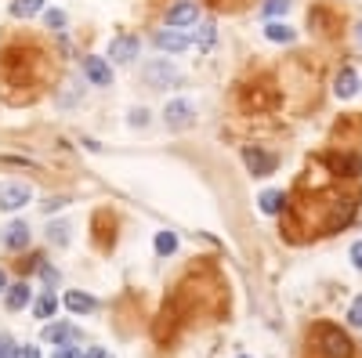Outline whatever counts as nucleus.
<instances>
[{
	"label": "nucleus",
	"mask_w": 362,
	"mask_h": 358,
	"mask_svg": "<svg viewBox=\"0 0 362 358\" xmlns=\"http://www.w3.org/2000/svg\"><path fill=\"white\" fill-rule=\"evenodd\" d=\"M141 76H145V83L153 87V91H167V87L181 83V73H177V66L170 62V58H153V62H145Z\"/></svg>",
	"instance_id": "nucleus-1"
},
{
	"label": "nucleus",
	"mask_w": 362,
	"mask_h": 358,
	"mask_svg": "<svg viewBox=\"0 0 362 358\" xmlns=\"http://www.w3.org/2000/svg\"><path fill=\"white\" fill-rule=\"evenodd\" d=\"M315 340L322 344L319 351H322L326 358H351V340L337 330V326H329V322L315 326Z\"/></svg>",
	"instance_id": "nucleus-2"
},
{
	"label": "nucleus",
	"mask_w": 362,
	"mask_h": 358,
	"mask_svg": "<svg viewBox=\"0 0 362 358\" xmlns=\"http://www.w3.org/2000/svg\"><path fill=\"white\" fill-rule=\"evenodd\" d=\"M163 124H167L170 131H189V127L196 124V105H192L189 98L167 102V105H163Z\"/></svg>",
	"instance_id": "nucleus-3"
},
{
	"label": "nucleus",
	"mask_w": 362,
	"mask_h": 358,
	"mask_svg": "<svg viewBox=\"0 0 362 358\" xmlns=\"http://www.w3.org/2000/svg\"><path fill=\"white\" fill-rule=\"evenodd\" d=\"M29 203H33V185L29 181H4L0 185V210L15 214V210H22V206H29Z\"/></svg>",
	"instance_id": "nucleus-4"
},
{
	"label": "nucleus",
	"mask_w": 362,
	"mask_h": 358,
	"mask_svg": "<svg viewBox=\"0 0 362 358\" xmlns=\"http://www.w3.org/2000/svg\"><path fill=\"white\" fill-rule=\"evenodd\" d=\"M44 340L51 347H76L80 344V330L69 326V322H47L44 326Z\"/></svg>",
	"instance_id": "nucleus-5"
},
{
	"label": "nucleus",
	"mask_w": 362,
	"mask_h": 358,
	"mask_svg": "<svg viewBox=\"0 0 362 358\" xmlns=\"http://www.w3.org/2000/svg\"><path fill=\"white\" fill-rule=\"evenodd\" d=\"M80 69H83V76L95 83V87H109V83H112V69H109L105 58H98V54L80 58Z\"/></svg>",
	"instance_id": "nucleus-6"
},
{
	"label": "nucleus",
	"mask_w": 362,
	"mask_h": 358,
	"mask_svg": "<svg viewBox=\"0 0 362 358\" xmlns=\"http://www.w3.org/2000/svg\"><path fill=\"white\" fill-rule=\"evenodd\" d=\"M138 51H141V40L138 37H112L109 40V58H112V62H119V66L134 62Z\"/></svg>",
	"instance_id": "nucleus-7"
},
{
	"label": "nucleus",
	"mask_w": 362,
	"mask_h": 358,
	"mask_svg": "<svg viewBox=\"0 0 362 358\" xmlns=\"http://www.w3.org/2000/svg\"><path fill=\"white\" fill-rule=\"evenodd\" d=\"M243 163H247V170H250L254 177H268L272 170H276V156L264 153V148H257V145L243 153Z\"/></svg>",
	"instance_id": "nucleus-8"
},
{
	"label": "nucleus",
	"mask_w": 362,
	"mask_h": 358,
	"mask_svg": "<svg viewBox=\"0 0 362 358\" xmlns=\"http://www.w3.org/2000/svg\"><path fill=\"white\" fill-rule=\"evenodd\" d=\"M196 18H199L196 0H177V4L167 11V25H170V29H185V25H196Z\"/></svg>",
	"instance_id": "nucleus-9"
},
{
	"label": "nucleus",
	"mask_w": 362,
	"mask_h": 358,
	"mask_svg": "<svg viewBox=\"0 0 362 358\" xmlns=\"http://www.w3.org/2000/svg\"><path fill=\"white\" fill-rule=\"evenodd\" d=\"M0 246L25 250V246H29V225H25V221H8L4 228H0Z\"/></svg>",
	"instance_id": "nucleus-10"
},
{
	"label": "nucleus",
	"mask_w": 362,
	"mask_h": 358,
	"mask_svg": "<svg viewBox=\"0 0 362 358\" xmlns=\"http://www.w3.org/2000/svg\"><path fill=\"white\" fill-rule=\"evenodd\" d=\"M153 44H156V51H167V54H181V51H189V47H192V37L177 33V29H160Z\"/></svg>",
	"instance_id": "nucleus-11"
},
{
	"label": "nucleus",
	"mask_w": 362,
	"mask_h": 358,
	"mask_svg": "<svg viewBox=\"0 0 362 358\" xmlns=\"http://www.w3.org/2000/svg\"><path fill=\"white\" fill-rule=\"evenodd\" d=\"M334 95H337L341 102H348V98L358 95V73H355L351 66H344V69L337 73V80H334Z\"/></svg>",
	"instance_id": "nucleus-12"
},
{
	"label": "nucleus",
	"mask_w": 362,
	"mask_h": 358,
	"mask_svg": "<svg viewBox=\"0 0 362 358\" xmlns=\"http://www.w3.org/2000/svg\"><path fill=\"white\" fill-rule=\"evenodd\" d=\"M29 301H33V290H29V282H15L4 290V308L8 311H22Z\"/></svg>",
	"instance_id": "nucleus-13"
},
{
	"label": "nucleus",
	"mask_w": 362,
	"mask_h": 358,
	"mask_svg": "<svg viewBox=\"0 0 362 358\" xmlns=\"http://www.w3.org/2000/svg\"><path fill=\"white\" fill-rule=\"evenodd\" d=\"M257 206H261V214L276 217V214H283V210H286V196H283L279 189H268V192H261V196H257Z\"/></svg>",
	"instance_id": "nucleus-14"
},
{
	"label": "nucleus",
	"mask_w": 362,
	"mask_h": 358,
	"mask_svg": "<svg viewBox=\"0 0 362 358\" xmlns=\"http://www.w3.org/2000/svg\"><path fill=\"white\" fill-rule=\"evenodd\" d=\"M66 308H69L73 315H90V311L98 308V301H95V297H90V293L69 290V293H66Z\"/></svg>",
	"instance_id": "nucleus-15"
},
{
	"label": "nucleus",
	"mask_w": 362,
	"mask_h": 358,
	"mask_svg": "<svg viewBox=\"0 0 362 358\" xmlns=\"http://www.w3.org/2000/svg\"><path fill=\"white\" fill-rule=\"evenodd\" d=\"M264 37H268L272 44H293V40H297V29H290L286 22H268V25H264Z\"/></svg>",
	"instance_id": "nucleus-16"
},
{
	"label": "nucleus",
	"mask_w": 362,
	"mask_h": 358,
	"mask_svg": "<svg viewBox=\"0 0 362 358\" xmlns=\"http://www.w3.org/2000/svg\"><path fill=\"white\" fill-rule=\"evenodd\" d=\"M54 311H58V297L47 290L44 297H37V304H33V315L40 318V322H47V318H54Z\"/></svg>",
	"instance_id": "nucleus-17"
},
{
	"label": "nucleus",
	"mask_w": 362,
	"mask_h": 358,
	"mask_svg": "<svg viewBox=\"0 0 362 358\" xmlns=\"http://www.w3.org/2000/svg\"><path fill=\"white\" fill-rule=\"evenodd\" d=\"M15 18H33L44 11V0H11V8H8Z\"/></svg>",
	"instance_id": "nucleus-18"
},
{
	"label": "nucleus",
	"mask_w": 362,
	"mask_h": 358,
	"mask_svg": "<svg viewBox=\"0 0 362 358\" xmlns=\"http://www.w3.org/2000/svg\"><path fill=\"white\" fill-rule=\"evenodd\" d=\"M153 246H156L160 257H170V253L177 250V235H174V232H156V243H153Z\"/></svg>",
	"instance_id": "nucleus-19"
},
{
	"label": "nucleus",
	"mask_w": 362,
	"mask_h": 358,
	"mask_svg": "<svg viewBox=\"0 0 362 358\" xmlns=\"http://www.w3.org/2000/svg\"><path fill=\"white\" fill-rule=\"evenodd\" d=\"M69 232H73V228H69L66 221H54V225H47V239H51L54 246H66V243H69Z\"/></svg>",
	"instance_id": "nucleus-20"
},
{
	"label": "nucleus",
	"mask_w": 362,
	"mask_h": 358,
	"mask_svg": "<svg viewBox=\"0 0 362 358\" xmlns=\"http://www.w3.org/2000/svg\"><path fill=\"white\" fill-rule=\"evenodd\" d=\"M286 11H290V0H264V4H261V15L264 18H279Z\"/></svg>",
	"instance_id": "nucleus-21"
},
{
	"label": "nucleus",
	"mask_w": 362,
	"mask_h": 358,
	"mask_svg": "<svg viewBox=\"0 0 362 358\" xmlns=\"http://www.w3.org/2000/svg\"><path fill=\"white\" fill-rule=\"evenodd\" d=\"M66 22H69L66 11H58V8H47V11H44V25L54 29V33H58V29H66Z\"/></svg>",
	"instance_id": "nucleus-22"
},
{
	"label": "nucleus",
	"mask_w": 362,
	"mask_h": 358,
	"mask_svg": "<svg viewBox=\"0 0 362 358\" xmlns=\"http://www.w3.org/2000/svg\"><path fill=\"white\" fill-rule=\"evenodd\" d=\"M214 37H218V25H214V22H203V25H199V40H196V44L206 51L210 44H214Z\"/></svg>",
	"instance_id": "nucleus-23"
},
{
	"label": "nucleus",
	"mask_w": 362,
	"mask_h": 358,
	"mask_svg": "<svg viewBox=\"0 0 362 358\" xmlns=\"http://www.w3.org/2000/svg\"><path fill=\"white\" fill-rule=\"evenodd\" d=\"M62 206H69V196H47V199L40 203V210H44V214L51 217L54 210H62Z\"/></svg>",
	"instance_id": "nucleus-24"
},
{
	"label": "nucleus",
	"mask_w": 362,
	"mask_h": 358,
	"mask_svg": "<svg viewBox=\"0 0 362 358\" xmlns=\"http://www.w3.org/2000/svg\"><path fill=\"white\" fill-rule=\"evenodd\" d=\"M15 354H18V344L11 340V333L0 330V358H15Z\"/></svg>",
	"instance_id": "nucleus-25"
},
{
	"label": "nucleus",
	"mask_w": 362,
	"mask_h": 358,
	"mask_svg": "<svg viewBox=\"0 0 362 358\" xmlns=\"http://www.w3.org/2000/svg\"><path fill=\"white\" fill-rule=\"evenodd\" d=\"M127 124H131V127H145V124H148V109H141V105L131 109V112H127Z\"/></svg>",
	"instance_id": "nucleus-26"
},
{
	"label": "nucleus",
	"mask_w": 362,
	"mask_h": 358,
	"mask_svg": "<svg viewBox=\"0 0 362 358\" xmlns=\"http://www.w3.org/2000/svg\"><path fill=\"white\" fill-rule=\"evenodd\" d=\"M348 322L351 326H362V297H355L351 308H348Z\"/></svg>",
	"instance_id": "nucleus-27"
},
{
	"label": "nucleus",
	"mask_w": 362,
	"mask_h": 358,
	"mask_svg": "<svg viewBox=\"0 0 362 358\" xmlns=\"http://www.w3.org/2000/svg\"><path fill=\"white\" fill-rule=\"evenodd\" d=\"M80 358H116V354H112L109 347H83Z\"/></svg>",
	"instance_id": "nucleus-28"
},
{
	"label": "nucleus",
	"mask_w": 362,
	"mask_h": 358,
	"mask_svg": "<svg viewBox=\"0 0 362 358\" xmlns=\"http://www.w3.org/2000/svg\"><path fill=\"white\" fill-rule=\"evenodd\" d=\"M348 257H351V264L362 272V239H358V243H351V253H348Z\"/></svg>",
	"instance_id": "nucleus-29"
},
{
	"label": "nucleus",
	"mask_w": 362,
	"mask_h": 358,
	"mask_svg": "<svg viewBox=\"0 0 362 358\" xmlns=\"http://www.w3.org/2000/svg\"><path fill=\"white\" fill-rule=\"evenodd\" d=\"M15 358H40V347H33V344H22Z\"/></svg>",
	"instance_id": "nucleus-30"
},
{
	"label": "nucleus",
	"mask_w": 362,
	"mask_h": 358,
	"mask_svg": "<svg viewBox=\"0 0 362 358\" xmlns=\"http://www.w3.org/2000/svg\"><path fill=\"white\" fill-rule=\"evenodd\" d=\"M54 358H80V347H58Z\"/></svg>",
	"instance_id": "nucleus-31"
},
{
	"label": "nucleus",
	"mask_w": 362,
	"mask_h": 358,
	"mask_svg": "<svg viewBox=\"0 0 362 358\" xmlns=\"http://www.w3.org/2000/svg\"><path fill=\"white\" fill-rule=\"evenodd\" d=\"M40 275H44L47 282H54V279H58V272H54V268H47V264H40Z\"/></svg>",
	"instance_id": "nucleus-32"
},
{
	"label": "nucleus",
	"mask_w": 362,
	"mask_h": 358,
	"mask_svg": "<svg viewBox=\"0 0 362 358\" xmlns=\"http://www.w3.org/2000/svg\"><path fill=\"white\" fill-rule=\"evenodd\" d=\"M8 290V275H4V268H0V293Z\"/></svg>",
	"instance_id": "nucleus-33"
},
{
	"label": "nucleus",
	"mask_w": 362,
	"mask_h": 358,
	"mask_svg": "<svg viewBox=\"0 0 362 358\" xmlns=\"http://www.w3.org/2000/svg\"><path fill=\"white\" fill-rule=\"evenodd\" d=\"M355 44H358V47H362V22H358V25H355Z\"/></svg>",
	"instance_id": "nucleus-34"
},
{
	"label": "nucleus",
	"mask_w": 362,
	"mask_h": 358,
	"mask_svg": "<svg viewBox=\"0 0 362 358\" xmlns=\"http://www.w3.org/2000/svg\"><path fill=\"white\" fill-rule=\"evenodd\" d=\"M239 358H250V354H239Z\"/></svg>",
	"instance_id": "nucleus-35"
}]
</instances>
